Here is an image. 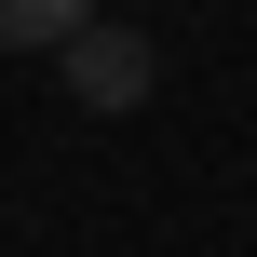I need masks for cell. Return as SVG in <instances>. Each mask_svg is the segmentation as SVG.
<instances>
[{"mask_svg":"<svg viewBox=\"0 0 257 257\" xmlns=\"http://www.w3.org/2000/svg\"><path fill=\"white\" fill-rule=\"evenodd\" d=\"M81 27H95V0H0V54H54Z\"/></svg>","mask_w":257,"mask_h":257,"instance_id":"obj_2","label":"cell"},{"mask_svg":"<svg viewBox=\"0 0 257 257\" xmlns=\"http://www.w3.org/2000/svg\"><path fill=\"white\" fill-rule=\"evenodd\" d=\"M54 81H68L81 108H149V81H163V54H149L136 27H81V41H54Z\"/></svg>","mask_w":257,"mask_h":257,"instance_id":"obj_1","label":"cell"}]
</instances>
